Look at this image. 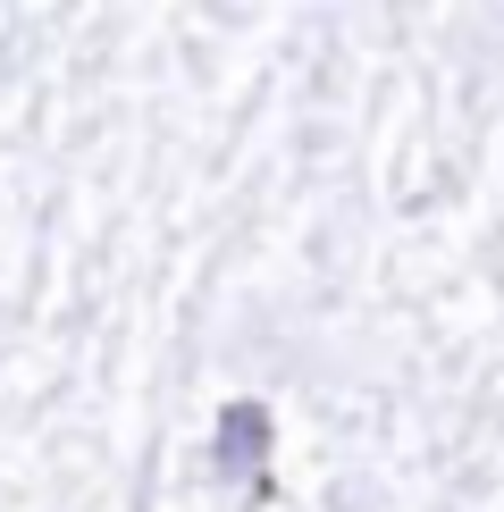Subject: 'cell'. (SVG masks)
<instances>
[{
  "mask_svg": "<svg viewBox=\"0 0 504 512\" xmlns=\"http://www.w3.org/2000/svg\"><path fill=\"white\" fill-rule=\"evenodd\" d=\"M261 454H269V412L261 403H227L219 412V445H210L219 479L227 487H261Z\"/></svg>",
  "mask_w": 504,
  "mask_h": 512,
  "instance_id": "obj_1",
  "label": "cell"
}]
</instances>
